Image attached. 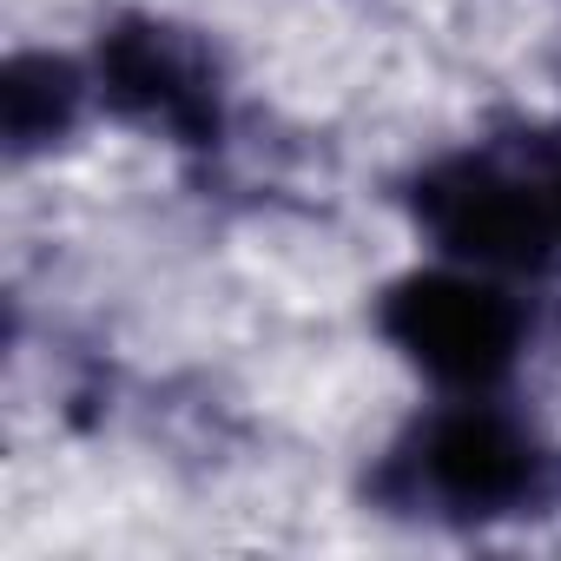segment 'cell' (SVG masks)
<instances>
[{
  "mask_svg": "<svg viewBox=\"0 0 561 561\" xmlns=\"http://www.w3.org/2000/svg\"><path fill=\"white\" fill-rule=\"evenodd\" d=\"M364 508L436 535L561 522V436L508 397H430L364 462Z\"/></svg>",
  "mask_w": 561,
  "mask_h": 561,
  "instance_id": "obj_1",
  "label": "cell"
},
{
  "mask_svg": "<svg viewBox=\"0 0 561 561\" xmlns=\"http://www.w3.org/2000/svg\"><path fill=\"white\" fill-rule=\"evenodd\" d=\"M423 251L522 285H561V119H502L423 152L397 179Z\"/></svg>",
  "mask_w": 561,
  "mask_h": 561,
  "instance_id": "obj_2",
  "label": "cell"
},
{
  "mask_svg": "<svg viewBox=\"0 0 561 561\" xmlns=\"http://www.w3.org/2000/svg\"><path fill=\"white\" fill-rule=\"evenodd\" d=\"M548 298L522 277L423 251L377 285L370 331L430 397H508L548 344Z\"/></svg>",
  "mask_w": 561,
  "mask_h": 561,
  "instance_id": "obj_3",
  "label": "cell"
},
{
  "mask_svg": "<svg viewBox=\"0 0 561 561\" xmlns=\"http://www.w3.org/2000/svg\"><path fill=\"white\" fill-rule=\"evenodd\" d=\"M93 93L100 113L119 119L126 133L211 159L231 139V73L211 47L205 27L179 21V14H152V8H126L113 21H100L93 47Z\"/></svg>",
  "mask_w": 561,
  "mask_h": 561,
  "instance_id": "obj_4",
  "label": "cell"
},
{
  "mask_svg": "<svg viewBox=\"0 0 561 561\" xmlns=\"http://www.w3.org/2000/svg\"><path fill=\"white\" fill-rule=\"evenodd\" d=\"M93 113H100V93H93L87 54H60V47H14L8 54V73H0V133H8L14 165L73 146V133Z\"/></svg>",
  "mask_w": 561,
  "mask_h": 561,
  "instance_id": "obj_5",
  "label": "cell"
}]
</instances>
